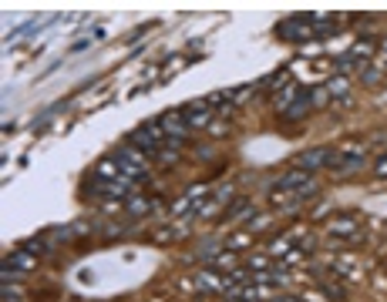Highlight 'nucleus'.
Instances as JSON below:
<instances>
[{
  "mask_svg": "<svg viewBox=\"0 0 387 302\" xmlns=\"http://www.w3.org/2000/svg\"><path fill=\"white\" fill-rule=\"evenodd\" d=\"M182 118H186V124H189V128L206 124V121H209V108H206V101L189 104V108H182Z\"/></svg>",
  "mask_w": 387,
  "mask_h": 302,
  "instance_id": "f03ea898",
  "label": "nucleus"
},
{
  "mask_svg": "<svg viewBox=\"0 0 387 302\" xmlns=\"http://www.w3.org/2000/svg\"><path fill=\"white\" fill-rule=\"evenodd\" d=\"M24 252H31V255H44V252H48V245L34 239V242H24Z\"/></svg>",
  "mask_w": 387,
  "mask_h": 302,
  "instance_id": "423d86ee",
  "label": "nucleus"
},
{
  "mask_svg": "<svg viewBox=\"0 0 387 302\" xmlns=\"http://www.w3.org/2000/svg\"><path fill=\"white\" fill-rule=\"evenodd\" d=\"M283 302H297V299H283Z\"/></svg>",
  "mask_w": 387,
  "mask_h": 302,
  "instance_id": "6e6552de",
  "label": "nucleus"
},
{
  "mask_svg": "<svg viewBox=\"0 0 387 302\" xmlns=\"http://www.w3.org/2000/svg\"><path fill=\"white\" fill-rule=\"evenodd\" d=\"M4 265H20V269H31V259H27L24 252H17L14 259H7V262H4Z\"/></svg>",
  "mask_w": 387,
  "mask_h": 302,
  "instance_id": "0eeeda50",
  "label": "nucleus"
},
{
  "mask_svg": "<svg viewBox=\"0 0 387 302\" xmlns=\"http://www.w3.org/2000/svg\"><path fill=\"white\" fill-rule=\"evenodd\" d=\"M327 161H330V151H327V148H320V151H307V155H303V158H300L297 165L303 168V171H310V175H313V168L327 165Z\"/></svg>",
  "mask_w": 387,
  "mask_h": 302,
  "instance_id": "7ed1b4c3",
  "label": "nucleus"
},
{
  "mask_svg": "<svg viewBox=\"0 0 387 302\" xmlns=\"http://www.w3.org/2000/svg\"><path fill=\"white\" fill-rule=\"evenodd\" d=\"M313 17H290V20H283L280 27H276V34H280L283 40H307L313 37Z\"/></svg>",
  "mask_w": 387,
  "mask_h": 302,
  "instance_id": "f257e3e1",
  "label": "nucleus"
},
{
  "mask_svg": "<svg viewBox=\"0 0 387 302\" xmlns=\"http://www.w3.org/2000/svg\"><path fill=\"white\" fill-rule=\"evenodd\" d=\"M307 108H310V97L303 94V97H300V101L290 108V111H286V118H303V111H307Z\"/></svg>",
  "mask_w": 387,
  "mask_h": 302,
  "instance_id": "39448f33",
  "label": "nucleus"
},
{
  "mask_svg": "<svg viewBox=\"0 0 387 302\" xmlns=\"http://www.w3.org/2000/svg\"><path fill=\"white\" fill-rule=\"evenodd\" d=\"M310 182V171H303V168H297V171H290V175H283L280 182H276V191H290V188H300V185Z\"/></svg>",
  "mask_w": 387,
  "mask_h": 302,
  "instance_id": "20e7f679",
  "label": "nucleus"
}]
</instances>
